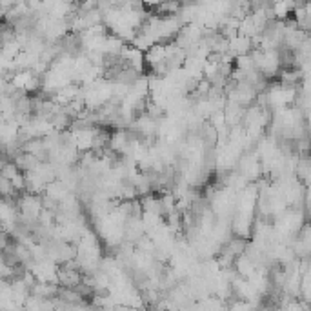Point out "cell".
I'll use <instances>...</instances> for the list:
<instances>
[{
	"mask_svg": "<svg viewBox=\"0 0 311 311\" xmlns=\"http://www.w3.org/2000/svg\"><path fill=\"white\" fill-rule=\"evenodd\" d=\"M309 128H311V115H309Z\"/></svg>",
	"mask_w": 311,
	"mask_h": 311,
	"instance_id": "6da1fadb",
	"label": "cell"
}]
</instances>
